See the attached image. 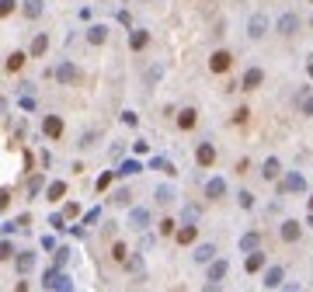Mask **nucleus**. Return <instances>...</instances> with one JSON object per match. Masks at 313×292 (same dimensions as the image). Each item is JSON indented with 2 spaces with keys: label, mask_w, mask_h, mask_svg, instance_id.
<instances>
[{
  "label": "nucleus",
  "mask_w": 313,
  "mask_h": 292,
  "mask_svg": "<svg viewBox=\"0 0 313 292\" xmlns=\"http://www.w3.org/2000/svg\"><path fill=\"white\" fill-rule=\"evenodd\" d=\"M278 171H282V164H278L275 156H268V160L261 164V177H265V181H275V177H278Z\"/></svg>",
  "instance_id": "11"
},
{
  "label": "nucleus",
  "mask_w": 313,
  "mask_h": 292,
  "mask_svg": "<svg viewBox=\"0 0 313 292\" xmlns=\"http://www.w3.org/2000/svg\"><path fill=\"white\" fill-rule=\"evenodd\" d=\"M223 275H226V264H223V261H216V264H213V272H209V278L216 282V278H223Z\"/></svg>",
  "instance_id": "31"
},
{
  "label": "nucleus",
  "mask_w": 313,
  "mask_h": 292,
  "mask_svg": "<svg viewBox=\"0 0 313 292\" xmlns=\"http://www.w3.org/2000/svg\"><path fill=\"white\" fill-rule=\"evenodd\" d=\"M94 139H98L94 132H84V136H80V146H94Z\"/></svg>",
  "instance_id": "39"
},
{
  "label": "nucleus",
  "mask_w": 313,
  "mask_h": 292,
  "mask_svg": "<svg viewBox=\"0 0 313 292\" xmlns=\"http://www.w3.org/2000/svg\"><path fill=\"white\" fill-rule=\"evenodd\" d=\"M195 125H198L195 108H181V112H177V129H181V132H188V129H195Z\"/></svg>",
  "instance_id": "6"
},
{
  "label": "nucleus",
  "mask_w": 313,
  "mask_h": 292,
  "mask_svg": "<svg viewBox=\"0 0 313 292\" xmlns=\"http://www.w3.org/2000/svg\"><path fill=\"white\" fill-rule=\"evenodd\" d=\"M240 247H244V251H251V254H254V247H257V233H247V236H244V240H240Z\"/></svg>",
  "instance_id": "28"
},
{
  "label": "nucleus",
  "mask_w": 313,
  "mask_h": 292,
  "mask_svg": "<svg viewBox=\"0 0 313 292\" xmlns=\"http://www.w3.org/2000/svg\"><path fill=\"white\" fill-rule=\"evenodd\" d=\"M310 4H313V0H310Z\"/></svg>",
  "instance_id": "43"
},
{
  "label": "nucleus",
  "mask_w": 313,
  "mask_h": 292,
  "mask_svg": "<svg viewBox=\"0 0 313 292\" xmlns=\"http://www.w3.org/2000/svg\"><path fill=\"white\" fill-rule=\"evenodd\" d=\"M195 160H198V167H213V164H216V146H213V143H198Z\"/></svg>",
  "instance_id": "5"
},
{
  "label": "nucleus",
  "mask_w": 313,
  "mask_h": 292,
  "mask_svg": "<svg viewBox=\"0 0 313 292\" xmlns=\"http://www.w3.org/2000/svg\"><path fill=\"white\" fill-rule=\"evenodd\" d=\"M275 28H278V35H296V28H299V21H296V14H282Z\"/></svg>",
  "instance_id": "9"
},
{
  "label": "nucleus",
  "mask_w": 313,
  "mask_h": 292,
  "mask_svg": "<svg viewBox=\"0 0 313 292\" xmlns=\"http://www.w3.org/2000/svg\"><path fill=\"white\" fill-rule=\"evenodd\" d=\"M282 282V268H268V275H265V285H278Z\"/></svg>",
  "instance_id": "26"
},
{
  "label": "nucleus",
  "mask_w": 313,
  "mask_h": 292,
  "mask_svg": "<svg viewBox=\"0 0 313 292\" xmlns=\"http://www.w3.org/2000/svg\"><path fill=\"white\" fill-rule=\"evenodd\" d=\"M24 14H28V18H39L42 14V0H24Z\"/></svg>",
  "instance_id": "24"
},
{
  "label": "nucleus",
  "mask_w": 313,
  "mask_h": 292,
  "mask_svg": "<svg viewBox=\"0 0 313 292\" xmlns=\"http://www.w3.org/2000/svg\"><path fill=\"white\" fill-rule=\"evenodd\" d=\"M39 192H42V177L35 174V177H32V181H28V195L35 198V195H39Z\"/></svg>",
  "instance_id": "30"
},
{
  "label": "nucleus",
  "mask_w": 313,
  "mask_h": 292,
  "mask_svg": "<svg viewBox=\"0 0 313 292\" xmlns=\"http://www.w3.org/2000/svg\"><path fill=\"white\" fill-rule=\"evenodd\" d=\"M150 167L164 171V174H177V171H174V164H171V160H164V156H153V160H150Z\"/></svg>",
  "instance_id": "21"
},
{
  "label": "nucleus",
  "mask_w": 313,
  "mask_h": 292,
  "mask_svg": "<svg viewBox=\"0 0 313 292\" xmlns=\"http://www.w3.org/2000/svg\"><path fill=\"white\" fill-rule=\"evenodd\" d=\"M18 264H21V272H28V268H32V254H21Z\"/></svg>",
  "instance_id": "41"
},
{
  "label": "nucleus",
  "mask_w": 313,
  "mask_h": 292,
  "mask_svg": "<svg viewBox=\"0 0 313 292\" xmlns=\"http://www.w3.org/2000/svg\"><path fill=\"white\" fill-rule=\"evenodd\" d=\"M303 188H306V181H303L299 174H289L285 181H282V192H303Z\"/></svg>",
  "instance_id": "15"
},
{
  "label": "nucleus",
  "mask_w": 313,
  "mask_h": 292,
  "mask_svg": "<svg viewBox=\"0 0 313 292\" xmlns=\"http://www.w3.org/2000/svg\"><path fill=\"white\" fill-rule=\"evenodd\" d=\"M171 198H174V192H171L167 184H164V188H156V202H160V205H167Z\"/></svg>",
  "instance_id": "27"
},
{
  "label": "nucleus",
  "mask_w": 313,
  "mask_h": 292,
  "mask_svg": "<svg viewBox=\"0 0 313 292\" xmlns=\"http://www.w3.org/2000/svg\"><path fill=\"white\" fill-rule=\"evenodd\" d=\"M223 192H226V181H223V177H213V181L205 184V195H209V198H219Z\"/></svg>",
  "instance_id": "16"
},
{
  "label": "nucleus",
  "mask_w": 313,
  "mask_h": 292,
  "mask_svg": "<svg viewBox=\"0 0 313 292\" xmlns=\"http://www.w3.org/2000/svg\"><path fill=\"white\" fill-rule=\"evenodd\" d=\"M63 195H66V184H63V181H53L49 192H45V198H49V202H59Z\"/></svg>",
  "instance_id": "17"
},
{
  "label": "nucleus",
  "mask_w": 313,
  "mask_h": 292,
  "mask_svg": "<svg viewBox=\"0 0 313 292\" xmlns=\"http://www.w3.org/2000/svg\"><path fill=\"white\" fill-rule=\"evenodd\" d=\"M129 198H133V195H129V192H125V188H122V192H115V198H112V202H115V205H125Z\"/></svg>",
  "instance_id": "34"
},
{
  "label": "nucleus",
  "mask_w": 313,
  "mask_h": 292,
  "mask_svg": "<svg viewBox=\"0 0 313 292\" xmlns=\"http://www.w3.org/2000/svg\"><path fill=\"white\" fill-rule=\"evenodd\" d=\"M160 233H164V236L174 233V219H160Z\"/></svg>",
  "instance_id": "33"
},
{
  "label": "nucleus",
  "mask_w": 313,
  "mask_h": 292,
  "mask_svg": "<svg viewBox=\"0 0 313 292\" xmlns=\"http://www.w3.org/2000/svg\"><path fill=\"white\" fill-rule=\"evenodd\" d=\"M45 49H49V35L42 32V35H35V39H32V49H28V56H45Z\"/></svg>",
  "instance_id": "13"
},
{
  "label": "nucleus",
  "mask_w": 313,
  "mask_h": 292,
  "mask_svg": "<svg viewBox=\"0 0 313 292\" xmlns=\"http://www.w3.org/2000/svg\"><path fill=\"white\" fill-rule=\"evenodd\" d=\"M42 132H45V139H59L63 136V118L59 115H45L42 118Z\"/></svg>",
  "instance_id": "3"
},
{
  "label": "nucleus",
  "mask_w": 313,
  "mask_h": 292,
  "mask_svg": "<svg viewBox=\"0 0 313 292\" xmlns=\"http://www.w3.org/2000/svg\"><path fill=\"white\" fill-rule=\"evenodd\" d=\"M146 219H150V216L143 213V209H136V213H133V223H136V226H146Z\"/></svg>",
  "instance_id": "35"
},
{
  "label": "nucleus",
  "mask_w": 313,
  "mask_h": 292,
  "mask_svg": "<svg viewBox=\"0 0 313 292\" xmlns=\"http://www.w3.org/2000/svg\"><path fill=\"white\" fill-rule=\"evenodd\" d=\"M299 112H303V115H313V94H306V97H303V104H299Z\"/></svg>",
  "instance_id": "32"
},
{
  "label": "nucleus",
  "mask_w": 313,
  "mask_h": 292,
  "mask_svg": "<svg viewBox=\"0 0 313 292\" xmlns=\"http://www.w3.org/2000/svg\"><path fill=\"white\" fill-rule=\"evenodd\" d=\"M310 213H313V198H310Z\"/></svg>",
  "instance_id": "42"
},
{
  "label": "nucleus",
  "mask_w": 313,
  "mask_h": 292,
  "mask_svg": "<svg viewBox=\"0 0 313 292\" xmlns=\"http://www.w3.org/2000/svg\"><path fill=\"white\" fill-rule=\"evenodd\" d=\"M56 77H59V84H73V80H77V66H73L70 59H66V63H59V66H56Z\"/></svg>",
  "instance_id": "8"
},
{
  "label": "nucleus",
  "mask_w": 313,
  "mask_h": 292,
  "mask_svg": "<svg viewBox=\"0 0 313 292\" xmlns=\"http://www.w3.org/2000/svg\"><path fill=\"white\" fill-rule=\"evenodd\" d=\"M24 59H28V52H21V49L7 52V59H4V70H7V73H18L21 66H24Z\"/></svg>",
  "instance_id": "7"
},
{
  "label": "nucleus",
  "mask_w": 313,
  "mask_h": 292,
  "mask_svg": "<svg viewBox=\"0 0 313 292\" xmlns=\"http://www.w3.org/2000/svg\"><path fill=\"white\" fill-rule=\"evenodd\" d=\"M105 39H108V28H105V24H91V28H87V42H91V45H101Z\"/></svg>",
  "instance_id": "12"
},
{
  "label": "nucleus",
  "mask_w": 313,
  "mask_h": 292,
  "mask_svg": "<svg viewBox=\"0 0 313 292\" xmlns=\"http://www.w3.org/2000/svg\"><path fill=\"white\" fill-rule=\"evenodd\" d=\"M230 118H233V125H244V122L251 118V108H247V104H240V108H237V112H233Z\"/></svg>",
  "instance_id": "23"
},
{
  "label": "nucleus",
  "mask_w": 313,
  "mask_h": 292,
  "mask_svg": "<svg viewBox=\"0 0 313 292\" xmlns=\"http://www.w3.org/2000/svg\"><path fill=\"white\" fill-rule=\"evenodd\" d=\"M213 254H216V247H213V244H202V247H198V254H195V257H198V261H209Z\"/></svg>",
  "instance_id": "29"
},
{
  "label": "nucleus",
  "mask_w": 313,
  "mask_h": 292,
  "mask_svg": "<svg viewBox=\"0 0 313 292\" xmlns=\"http://www.w3.org/2000/svg\"><path fill=\"white\" fill-rule=\"evenodd\" d=\"M125 257H129V247H125V244H115V247H112V261H115V264H125Z\"/></svg>",
  "instance_id": "22"
},
{
  "label": "nucleus",
  "mask_w": 313,
  "mask_h": 292,
  "mask_svg": "<svg viewBox=\"0 0 313 292\" xmlns=\"http://www.w3.org/2000/svg\"><path fill=\"white\" fill-rule=\"evenodd\" d=\"M299 233H303V230H299V223H296V219H289V223H282V240H289V244H296V240H299Z\"/></svg>",
  "instance_id": "14"
},
{
  "label": "nucleus",
  "mask_w": 313,
  "mask_h": 292,
  "mask_svg": "<svg viewBox=\"0 0 313 292\" xmlns=\"http://www.w3.org/2000/svg\"><path fill=\"white\" fill-rule=\"evenodd\" d=\"M146 150H150V143H146V139H136V143H133V153H146Z\"/></svg>",
  "instance_id": "37"
},
{
  "label": "nucleus",
  "mask_w": 313,
  "mask_h": 292,
  "mask_svg": "<svg viewBox=\"0 0 313 292\" xmlns=\"http://www.w3.org/2000/svg\"><path fill=\"white\" fill-rule=\"evenodd\" d=\"M265 268V251H254L247 257V272H261Z\"/></svg>",
  "instance_id": "20"
},
{
  "label": "nucleus",
  "mask_w": 313,
  "mask_h": 292,
  "mask_svg": "<svg viewBox=\"0 0 313 292\" xmlns=\"http://www.w3.org/2000/svg\"><path fill=\"white\" fill-rule=\"evenodd\" d=\"M129 45H133V49H146V45H150V32H146V28H133V35H129Z\"/></svg>",
  "instance_id": "10"
},
{
  "label": "nucleus",
  "mask_w": 313,
  "mask_h": 292,
  "mask_svg": "<svg viewBox=\"0 0 313 292\" xmlns=\"http://www.w3.org/2000/svg\"><path fill=\"white\" fill-rule=\"evenodd\" d=\"M233 66V56H230V49H216L213 56H209V73H226Z\"/></svg>",
  "instance_id": "1"
},
{
  "label": "nucleus",
  "mask_w": 313,
  "mask_h": 292,
  "mask_svg": "<svg viewBox=\"0 0 313 292\" xmlns=\"http://www.w3.org/2000/svg\"><path fill=\"white\" fill-rule=\"evenodd\" d=\"M108 184H112V174H101V177H98V192H105Z\"/></svg>",
  "instance_id": "40"
},
{
  "label": "nucleus",
  "mask_w": 313,
  "mask_h": 292,
  "mask_svg": "<svg viewBox=\"0 0 313 292\" xmlns=\"http://www.w3.org/2000/svg\"><path fill=\"white\" fill-rule=\"evenodd\" d=\"M240 205H244V209H251V205H254V195H251V192H240Z\"/></svg>",
  "instance_id": "36"
},
{
  "label": "nucleus",
  "mask_w": 313,
  "mask_h": 292,
  "mask_svg": "<svg viewBox=\"0 0 313 292\" xmlns=\"http://www.w3.org/2000/svg\"><path fill=\"white\" fill-rule=\"evenodd\" d=\"M195 236H198L195 226H181L177 230V244H195Z\"/></svg>",
  "instance_id": "19"
},
{
  "label": "nucleus",
  "mask_w": 313,
  "mask_h": 292,
  "mask_svg": "<svg viewBox=\"0 0 313 292\" xmlns=\"http://www.w3.org/2000/svg\"><path fill=\"white\" fill-rule=\"evenodd\" d=\"M265 84V70L261 66H251L247 73H244V80H240V91H257Z\"/></svg>",
  "instance_id": "2"
},
{
  "label": "nucleus",
  "mask_w": 313,
  "mask_h": 292,
  "mask_svg": "<svg viewBox=\"0 0 313 292\" xmlns=\"http://www.w3.org/2000/svg\"><path fill=\"white\" fill-rule=\"evenodd\" d=\"M139 171H143V167H139V160H122L115 174H122V177H125V174H139Z\"/></svg>",
  "instance_id": "18"
},
{
  "label": "nucleus",
  "mask_w": 313,
  "mask_h": 292,
  "mask_svg": "<svg viewBox=\"0 0 313 292\" xmlns=\"http://www.w3.org/2000/svg\"><path fill=\"white\" fill-rule=\"evenodd\" d=\"M268 28H272V21L265 18V14H254V18L247 21V35H251V39H261Z\"/></svg>",
  "instance_id": "4"
},
{
  "label": "nucleus",
  "mask_w": 313,
  "mask_h": 292,
  "mask_svg": "<svg viewBox=\"0 0 313 292\" xmlns=\"http://www.w3.org/2000/svg\"><path fill=\"white\" fill-rule=\"evenodd\" d=\"M122 122H125V125H136L139 118H136V112H122Z\"/></svg>",
  "instance_id": "38"
},
{
  "label": "nucleus",
  "mask_w": 313,
  "mask_h": 292,
  "mask_svg": "<svg viewBox=\"0 0 313 292\" xmlns=\"http://www.w3.org/2000/svg\"><path fill=\"white\" fill-rule=\"evenodd\" d=\"M14 7H18V0H0V18H11Z\"/></svg>",
  "instance_id": "25"
}]
</instances>
